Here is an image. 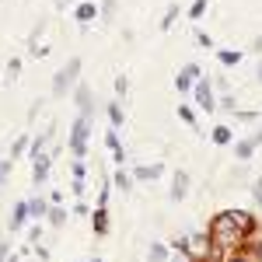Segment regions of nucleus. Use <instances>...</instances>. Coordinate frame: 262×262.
<instances>
[{
	"label": "nucleus",
	"instance_id": "nucleus-20",
	"mask_svg": "<svg viewBox=\"0 0 262 262\" xmlns=\"http://www.w3.org/2000/svg\"><path fill=\"white\" fill-rule=\"evenodd\" d=\"M108 122H112V129H119V126H122V108L116 105V101L108 105Z\"/></svg>",
	"mask_w": 262,
	"mask_h": 262
},
{
	"label": "nucleus",
	"instance_id": "nucleus-1",
	"mask_svg": "<svg viewBox=\"0 0 262 262\" xmlns=\"http://www.w3.org/2000/svg\"><path fill=\"white\" fill-rule=\"evenodd\" d=\"M255 227H259V221L248 210H221L210 221V227H206V238H210V245L217 252H231L234 255V252H242L248 245V238L255 234Z\"/></svg>",
	"mask_w": 262,
	"mask_h": 262
},
{
	"label": "nucleus",
	"instance_id": "nucleus-4",
	"mask_svg": "<svg viewBox=\"0 0 262 262\" xmlns=\"http://www.w3.org/2000/svg\"><path fill=\"white\" fill-rule=\"evenodd\" d=\"M192 95H196V105H200L203 112H213V108H217V101H213V88H210L206 77H200V81L192 84Z\"/></svg>",
	"mask_w": 262,
	"mask_h": 262
},
{
	"label": "nucleus",
	"instance_id": "nucleus-31",
	"mask_svg": "<svg viewBox=\"0 0 262 262\" xmlns=\"http://www.w3.org/2000/svg\"><path fill=\"white\" fill-rule=\"evenodd\" d=\"M116 11V0H105V14H112Z\"/></svg>",
	"mask_w": 262,
	"mask_h": 262
},
{
	"label": "nucleus",
	"instance_id": "nucleus-34",
	"mask_svg": "<svg viewBox=\"0 0 262 262\" xmlns=\"http://www.w3.org/2000/svg\"><path fill=\"white\" fill-rule=\"evenodd\" d=\"M255 143H262V129H259V133H255Z\"/></svg>",
	"mask_w": 262,
	"mask_h": 262
},
{
	"label": "nucleus",
	"instance_id": "nucleus-35",
	"mask_svg": "<svg viewBox=\"0 0 262 262\" xmlns=\"http://www.w3.org/2000/svg\"><path fill=\"white\" fill-rule=\"evenodd\" d=\"M259 81H262V63H259Z\"/></svg>",
	"mask_w": 262,
	"mask_h": 262
},
{
	"label": "nucleus",
	"instance_id": "nucleus-12",
	"mask_svg": "<svg viewBox=\"0 0 262 262\" xmlns=\"http://www.w3.org/2000/svg\"><path fill=\"white\" fill-rule=\"evenodd\" d=\"M77 105H81V116H91V88L77 84Z\"/></svg>",
	"mask_w": 262,
	"mask_h": 262
},
{
	"label": "nucleus",
	"instance_id": "nucleus-23",
	"mask_svg": "<svg viewBox=\"0 0 262 262\" xmlns=\"http://www.w3.org/2000/svg\"><path fill=\"white\" fill-rule=\"evenodd\" d=\"M175 18H179V7L171 4V7L164 11V21H161V28H171V25H175Z\"/></svg>",
	"mask_w": 262,
	"mask_h": 262
},
{
	"label": "nucleus",
	"instance_id": "nucleus-24",
	"mask_svg": "<svg viewBox=\"0 0 262 262\" xmlns=\"http://www.w3.org/2000/svg\"><path fill=\"white\" fill-rule=\"evenodd\" d=\"M203 11H206V0H192V7H189V18H203Z\"/></svg>",
	"mask_w": 262,
	"mask_h": 262
},
{
	"label": "nucleus",
	"instance_id": "nucleus-13",
	"mask_svg": "<svg viewBox=\"0 0 262 262\" xmlns=\"http://www.w3.org/2000/svg\"><path fill=\"white\" fill-rule=\"evenodd\" d=\"M25 221H28V203H18L14 206V217H11V231H21Z\"/></svg>",
	"mask_w": 262,
	"mask_h": 262
},
{
	"label": "nucleus",
	"instance_id": "nucleus-18",
	"mask_svg": "<svg viewBox=\"0 0 262 262\" xmlns=\"http://www.w3.org/2000/svg\"><path fill=\"white\" fill-rule=\"evenodd\" d=\"M224 262H259V248H252V252H234V255H227Z\"/></svg>",
	"mask_w": 262,
	"mask_h": 262
},
{
	"label": "nucleus",
	"instance_id": "nucleus-11",
	"mask_svg": "<svg viewBox=\"0 0 262 262\" xmlns=\"http://www.w3.org/2000/svg\"><path fill=\"white\" fill-rule=\"evenodd\" d=\"M105 143H108V147H112V154H116V161H126V150H122V143H119V133H116V129H108V133H105Z\"/></svg>",
	"mask_w": 262,
	"mask_h": 262
},
{
	"label": "nucleus",
	"instance_id": "nucleus-17",
	"mask_svg": "<svg viewBox=\"0 0 262 262\" xmlns=\"http://www.w3.org/2000/svg\"><path fill=\"white\" fill-rule=\"evenodd\" d=\"M231 140H234V133H231L227 126H217V129H213V143H217V147H227Z\"/></svg>",
	"mask_w": 262,
	"mask_h": 262
},
{
	"label": "nucleus",
	"instance_id": "nucleus-5",
	"mask_svg": "<svg viewBox=\"0 0 262 262\" xmlns=\"http://www.w3.org/2000/svg\"><path fill=\"white\" fill-rule=\"evenodd\" d=\"M196 81H200V67H196V63H185L179 70V77H175V88H179V91H192Z\"/></svg>",
	"mask_w": 262,
	"mask_h": 262
},
{
	"label": "nucleus",
	"instance_id": "nucleus-7",
	"mask_svg": "<svg viewBox=\"0 0 262 262\" xmlns=\"http://www.w3.org/2000/svg\"><path fill=\"white\" fill-rule=\"evenodd\" d=\"M32 179H35V185H42V182L49 179V154H39V158H32Z\"/></svg>",
	"mask_w": 262,
	"mask_h": 262
},
{
	"label": "nucleus",
	"instance_id": "nucleus-27",
	"mask_svg": "<svg viewBox=\"0 0 262 262\" xmlns=\"http://www.w3.org/2000/svg\"><path fill=\"white\" fill-rule=\"evenodd\" d=\"M126 91H129V81H126V77H116V95L126 98Z\"/></svg>",
	"mask_w": 262,
	"mask_h": 262
},
{
	"label": "nucleus",
	"instance_id": "nucleus-30",
	"mask_svg": "<svg viewBox=\"0 0 262 262\" xmlns=\"http://www.w3.org/2000/svg\"><path fill=\"white\" fill-rule=\"evenodd\" d=\"M7 248H11V245H7V242H0V262L7 259Z\"/></svg>",
	"mask_w": 262,
	"mask_h": 262
},
{
	"label": "nucleus",
	"instance_id": "nucleus-15",
	"mask_svg": "<svg viewBox=\"0 0 262 262\" xmlns=\"http://www.w3.org/2000/svg\"><path fill=\"white\" fill-rule=\"evenodd\" d=\"M147 262H168V248H164L161 242H154L150 252H147Z\"/></svg>",
	"mask_w": 262,
	"mask_h": 262
},
{
	"label": "nucleus",
	"instance_id": "nucleus-16",
	"mask_svg": "<svg viewBox=\"0 0 262 262\" xmlns=\"http://www.w3.org/2000/svg\"><path fill=\"white\" fill-rule=\"evenodd\" d=\"M91 18H98V7H95V4H81V7H77V21L88 25Z\"/></svg>",
	"mask_w": 262,
	"mask_h": 262
},
{
	"label": "nucleus",
	"instance_id": "nucleus-29",
	"mask_svg": "<svg viewBox=\"0 0 262 262\" xmlns=\"http://www.w3.org/2000/svg\"><path fill=\"white\" fill-rule=\"evenodd\" d=\"M196 39H200V46H206V49H210V46H213V39H210V35H206V32H200V35H196Z\"/></svg>",
	"mask_w": 262,
	"mask_h": 262
},
{
	"label": "nucleus",
	"instance_id": "nucleus-36",
	"mask_svg": "<svg viewBox=\"0 0 262 262\" xmlns=\"http://www.w3.org/2000/svg\"><path fill=\"white\" fill-rule=\"evenodd\" d=\"M91 262H101V259H91Z\"/></svg>",
	"mask_w": 262,
	"mask_h": 262
},
{
	"label": "nucleus",
	"instance_id": "nucleus-19",
	"mask_svg": "<svg viewBox=\"0 0 262 262\" xmlns=\"http://www.w3.org/2000/svg\"><path fill=\"white\" fill-rule=\"evenodd\" d=\"M112 182H116V189H122V192H129V189H133V175H126L122 168L116 171V179H112Z\"/></svg>",
	"mask_w": 262,
	"mask_h": 262
},
{
	"label": "nucleus",
	"instance_id": "nucleus-28",
	"mask_svg": "<svg viewBox=\"0 0 262 262\" xmlns=\"http://www.w3.org/2000/svg\"><path fill=\"white\" fill-rule=\"evenodd\" d=\"M84 171H88L84 161H74V182H84Z\"/></svg>",
	"mask_w": 262,
	"mask_h": 262
},
{
	"label": "nucleus",
	"instance_id": "nucleus-26",
	"mask_svg": "<svg viewBox=\"0 0 262 262\" xmlns=\"http://www.w3.org/2000/svg\"><path fill=\"white\" fill-rule=\"evenodd\" d=\"M179 116L185 122H189V126H196V116H192V108H185V105H179Z\"/></svg>",
	"mask_w": 262,
	"mask_h": 262
},
{
	"label": "nucleus",
	"instance_id": "nucleus-8",
	"mask_svg": "<svg viewBox=\"0 0 262 262\" xmlns=\"http://www.w3.org/2000/svg\"><path fill=\"white\" fill-rule=\"evenodd\" d=\"M161 164H140V168H133V179L137 182H154V179H161Z\"/></svg>",
	"mask_w": 262,
	"mask_h": 262
},
{
	"label": "nucleus",
	"instance_id": "nucleus-21",
	"mask_svg": "<svg viewBox=\"0 0 262 262\" xmlns=\"http://www.w3.org/2000/svg\"><path fill=\"white\" fill-rule=\"evenodd\" d=\"M63 221H67V210L53 206V210H49V224H53V227H63Z\"/></svg>",
	"mask_w": 262,
	"mask_h": 262
},
{
	"label": "nucleus",
	"instance_id": "nucleus-22",
	"mask_svg": "<svg viewBox=\"0 0 262 262\" xmlns=\"http://www.w3.org/2000/svg\"><path fill=\"white\" fill-rule=\"evenodd\" d=\"M238 60H242V53H238V49H234V53H231V49H224V53H221V63H224V67H234Z\"/></svg>",
	"mask_w": 262,
	"mask_h": 262
},
{
	"label": "nucleus",
	"instance_id": "nucleus-14",
	"mask_svg": "<svg viewBox=\"0 0 262 262\" xmlns=\"http://www.w3.org/2000/svg\"><path fill=\"white\" fill-rule=\"evenodd\" d=\"M28 217H35V221H39V217H49L46 200H39V196H35V200H28Z\"/></svg>",
	"mask_w": 262,
	"mask_h": 262
},
{
	"label": "nucleus",
	"instance_id": "nucleus-33",
	"mask_svg": "<svg viewBox=\"0 0 262 262\" xmlns=\"http://www.w3.org/2000/svg\"><path fill=\"white\" fill-rule=\"evenodd\" d=\"M67 4H70V0H56V7H67Z\"/></svg>",
	"mask_w": 262,
	"mask_h": 262
},
{
	"label": "nucleus",
	"instance_id": "nucleus-32",
	"mask_svg": "<svg viewBox=\"0 0 262 262\" xmlns=\"http://www.w3.org/2000/svg\"><path fill=\"white\" fill-rule=\"evenodd\" d=\"M7 168H11V164H7V161H0V182H4V175H7Z\"/></svg>",
	"mask_w": 262,
	"mask_h": 262
},
{
	"label": "nucleus",
	"instance_id": "nucleus-9",
	"mask_svg": "<svg viewBox=\"0 0 262 262\" xmlns=\"http://www.w3.org/2000/svg\"><path fill=\"white\" fill-rule=\"evenodd\" d=\"M91 224H95V234L105 238V234H108V210L98 206V210H95V217H91Z\"/></svg>",
	"mask_w": 262,
	"mask_h": 262
},
{
	"label": "nucleus",
	"instance_id": "nucleus-2",
	"mask_svg": "<svg viewBox=\"0 0 262 262\" xmlns=\"http://www.w3.org/2000/svg\"><path fill=\"white\" fill-rule=\"evenodd\" d=\"M88 133H91V116H77L74 129H70V150H74L77 161H81L84 150H88Z\"/></svg>",
	"mask_w": 262,
	"mask_h": 262
},
{
	"label": "nucleus",
	"instance_id": "nucleus-3",
	"mask_svg": "<svg viewBox=\"0 0 262 262\" xmlns=\"http://www.w3.org/2000/svg\"><path fill=\"white\" fill-rule=\"evenodd\" d=\"M77 74H81V60L74 56V60H70V63L60 70V74L53 77V95H56V98H63V95H67V88L77 81Z\"/></svg>",
	"mask_w": 262,
	"mask_h": 262
},
{
	"label": "nucleus",
	"instance_id": "nucleus-10",
	"mask_svg": "<svg viewBox=\"0 0 262 262\" xmlns=\"http://www.w3.org/2000/svg\"><path fill=\"white\" fill-rule=\"evenodd\" d=\"M255 147H259L255 137H252V140H238V143H234V158H238V161H248V158L255 154Z\"/></svg>",
	"mask_w": 262,
	"mask_h": 262
},
{
	"label": "nucleus",
	"instance_id": "nucleus-6",
	"mask_svg": "<svg viewBox=\"0 0 262 262\" xmlns=\"http://www.w3.org/2000/svg\"><path fill=\"white\" fill-rule=\"evenodd\" d=\"M171 203H182L185 196H189V175L185 171H175V179H171Z\"/></svg>",
	"mask_w": 262,
	"mask_h": 262
},
{
	"label": "nucleus",
	"instance_id": "nucleus-25",
	"mask_svg": "<svg viewBox=\"0 0 262 262\" xmlns=\"http://www.w3.org/2000/svg\"><path fill=\"white\" fill-rule=\"evenodd\" d=\"M25 147H28V137H18L14 150H11V158H21V154H25Z\"/></svg>",
	"mask_w": 262,
	"mask_h": 262
}]
</instances>
